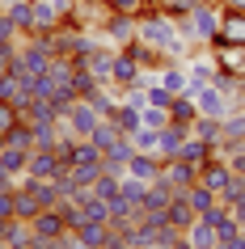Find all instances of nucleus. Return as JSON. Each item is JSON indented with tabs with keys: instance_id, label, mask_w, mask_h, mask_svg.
Listing matches in <instances>:
<instances>
[{
	"instance_id": "nucleus-1",
	"label": "nucleus",
	"mask_w": 245,
	"mask_h": 249,
	"mask_svg": "<svg viewBox=\"0 0 245 249\" xmlns=\"http://www.w3.org/2000/svg\"><path fill=\"white\" fill-rule=\"evenodd\" d=\"M211 47H245V9H224L220 4V30Z\"/></svg>"
},
{
	"instance_id": "nucleus-2",
	"label": "nucleus",
	"mask_w": 245,
	"mask_h": 249,
	"mask_svg": "<svg viewBox=\"0 0 245 249\" xmlns=\"http://www.w3.org/2000/svg\"><path fill=\"white\" fill-rule=\"evenodd\" d=\"M97 123H102V114H97V110H93V102H85V97H76V102L68 106V114H64V127L76 135V140H89Z\"/></svg>"
},
{
	"instance_id": "nucleus-3",
	"label": "nucleus",
	"mask_w": 245,
	"mask_h": 249,
	"mask_svg": "<svg viewBox=\"0 0 245 249\" xmlns=\"http://www.w3.org/2000/svg\"><path fill=\"white\" fill-rule=\"evenodd\" d=\"M135 21H140V17H127V13H110V17L102 21V30H97V34L106 38V47L123 51L127 42H135Z\"/></svg>"
},
{
	"instance_id": "nucleus-4",
	"label": "nucleus",
	"mask_w": 245,
	"mask_h": 249,
	"mask_svg": "<svg viewBox=\"0 0 245 249\" xmlns=\"http://www.w3.org/2000/svg\"><path fill=\"white\" fill-rule=\"evenodd\" d=\"M68 165L59 157H55V148H34V152H30V178H42V182H55V178H59V173H64Z\"/></svg>"
},
{
	"instance_id": "nucleus-5",
	"label": "nucleus",
	"mask_w": 245,
	"mask_h": 249,
	"mask_svg": "<svg viewBox=\"0 0 245 249\" xmlns=\"http://www.w3.org/2000/svg\"><path fill=\"white\" fill-rule=\"evenodd\" d=\"M144 72L148 68H140V59H131L127 51H114V76H110V85H118V89L144 85Z\"/></svg>"
},
{
	"instance_id": "nucleus-6",
	"label": "nucleus",
	"mask_w": 245,
	"mask_h": 249,
	"mask_svg": "<svg viewBox=\"0 0 245 249\" xmlns=\"http://www.w3.org/2000/svg\"><path fill=\"white\" fill-rule=\"evenodd\" d=\"M30 34H51V30H59V21H64V13L55 9L51 0H30Z\"/></svg>"
},
{
	"instance_id": "nucleus-7",
	"label": "nucleus",
	"mask_w": 245,
	"mask_h": 249,
	"mask_svg": "<svg viewBox=\"0 0 245 249\" xmlns=\"http://www.w3.org/2000/svg\"><path fill=\"white\" fill-rule=\"evenodd\" d=\"M30 228H34V236H38V241H55V236L68 232V224H64V215H59V207H42L38 215L30 220Z\"/></svg>"
},
{
	"instance_id": "nucleus-8",
	"label": "nucleus",
	"mask_w": 245,
	"mask_h": 249,
	"mask_svg": "<svg viewBox=\"0 0 245 249\" xmlns=\"http://www.w3.org/2000/svg\"><path fill=\"white\" fill-rule=\"evenodd\" d=\"M127 173L140 178V182H156V178L165 173V160H161V152H135V157L127 160Z\"/></svg>"
},
{
	"instance_id": "nucleus-9",
	"label": "nucleus",
	"mask_w": 245,
	"mask_h": 249,
	"mask_svg": "<svg viewBox=\"0 0 245 249\" xmlns=\"http://www.w3.org/2000/svg\"><path fill=\"white\" fill-rule=\"evenodd\" d=\"M228 178H232V169H228V160L220 157V152H216L211 160H207L203 169H199V182H203L207 190H216V198H220V190L228 186Z\"/></svg>"
},
{
	"instance_id": "nucleus-10",
	"label": "nucleus",
	"mask_w": 245,
	"mask_h": 249,
	"mask_svg": "<svg viewBox=\"0 0 245 249\" xmlns=\"http://www.w3.org/2000/svg\"><path fill=\"white\" fill-rule=\"evenodd\" d=\"M220 148H211V144H203L199 135H186V144H182V152H178V160H186V165H194V169H203L207 160L216 157Z\"/></svg>"
},
{
	"instance_id": "nucleus-11",
	"label": "nucleus",
	"mask_w": 245,
	"mask_h": 249,
	"mask_svg": "<svg viewBox=\"0 0 245 249\" xmlns=\"http://www.w3.org/2000/svg\"><path fill=\"white\" fill-rule=\"evenodd\" d=\"M173 195H178V190H173V186H169V178L161 173L156 182H148V195H144V211H165L169 203H173Z\"/></svg>"
},
{
	"instance_id": "nucleus-12",
	"label": "nucleus",
	"mask_w": 245,
	"mask_h": 249,
	"mask_svg": "<svg viewBox=\"0 0 245 249\" xmlns=\"http://www.w3.org/2000/svg\"><path fill=\"white\" fill-rule=\"evenodd\" d=\"M165 215H169V224H173L178 232H186V228H190V224L199 220V211L190 207V198L182 195V190H178V195H173V203H169V207H165Z\"/></svg>"
},
{
	"instance_id": "nucleus-13",
	"label": "nucleus",
	"mask_w": 245,
	"mask_h": 249,
	"mask_svg": "<svg viewBox=\"0 0 245 249\" xmlns=\"http://www.w3.org/2000/svg\"><path fill=\"white\" fill-rule=\"evenodd\" d=\"M156 85H161V89H169L173 97H178V93H186V85H190L186 64H165V68H156Z\"/></svg>"
},
{
	"instance_id": "nucleus-14",
	"label": "nucleus",
	"mask_w": 245,
	"mask_h": 249,
	"mask_svg": "<svg viewBox=\"0 0 245 249\" xmlns=\"http://www.w3.org/2000/svg\"><path fill=\"white\" fill-rule=\"evenodd\" d=\"M186 135H190V127L165 123V127H161V160H173V157H178L182 144H186Z\"/></svg>"
},
{
	"instance_id": "nucleus-15",
	"label": "nucleus",
	"mask_w": 245,
	"mask_h": 249,
	"mask_svg": "<svg viewBox=\"0 0 245 249\" xmlns=\"http://www.w3.org/2000/svg\"><path fill=\"white\" fill-rule=\"evenodd\" d=\"M165 178H169V186H173V190H190V186L199 182V169L173 157V160H165Z\"/></svg>"
},
{
	"instance_id": "nucleus-16",
	"label": "nucleus",
	"mask_w": 245,
	"mask_h": 249,
	"mask_svg": "<svg viewBox=\"0 0 245 249\" xmlns=\"http://www.w3.org/2000/svg\"><path fill=\"white\" fill-rule=\"evenodd\" d=\"M220 131H224V144H241L245 140V106H232L228 114L220 118ZM220 144V148H224Z\"/></svg>"
},
{
	"instance_id": "nucleus-17",
	"label": "nucleus",
	"mask_w": 245,
	"mask_h": 249,
	"mask_svg": "<svg viewBox=\"0 0 245 249\" xmlns=\"http://www.w3.org/2000/svg\"><path fill=\"white\" fill-rule=\"evenodd\" d=\"M76 232V241L85 249H106V241H110V224H93V220H85L80 228H72Z\"/></svg>"
},
{
	"instance_id": "nucleus-18",
	"label": "nucleus",
	"mask_w": 245,
	"mask_h": 249,
	"mask_svg": "<svg viewBox=\"0 0 245 249\" xmlns=\"http://www.w3.org/2000/svg\"><path fill=\"white\" fill-rule=\"evenodd\" d=\"M194 118H199V102H194L190 93H178L173 106H169V123H178V127H190Z\"/></svg>"
},
{
	"instance_id": "nucleus-19",
	"label": "nucleus",
	"mask_w": 245,
	"mask_h": 249,
	"mask_svg": "<svg viewBox=\"0 0 245 249\" xmlns=\"http://www.w3.org/2000/svg\"><path fill=\"white\" fill-rule=\"evenodd\" d=\"M118 140H123V131L114 127V118H102V123L93 127V135H89V144L97 148V152H110V148H114Z\"/></svg>"
},
{
	"instance_id": "nucleus-20",
	"label": "nucleus",
	"mask_w": 245,
	"mask_h": 249,
	"mask_svg": "<svg viewBox=\"0 0 245 249\" xmlns=\"http://www.w3.org/2000/svg\"><path fill=\"white\" fill-rule=\"evenodd\" d=\"M110 118H114V127H118L123 135H135V131L144 127V114L135 110V106H127V102H118V106H114V114H110Z\"/></svg>"
},
{
	"instance_id": "nucleus-21",
	"label": "nucleus",
	"mask_w": 245,
	"mask_h": 249,
	"mask_svg": "<svg viewBox=\"0 0 245 249\" xmlns=\"http://www.w3.org/2000/svg\"><path fill=\"white\" fill-rule=\"evenodd\" d=\"M190 135H199L203 144H211V148H220L224 144V131H220V118H207V114H199L190 123Z\"/></svg>"
},
{
	"instance_id": "nucleus-22",
	"label": "nucleus",
	"mask_w": 245,
	"mask_h": 249,
	"mask_svg": "<svg viewBox=\"0 0 245 249\" xmlns=\"http://www.w3.org/2000/svg\"><path fill=\"white\" fill-rule=\"evenodd\" d=\"M13 211H17V220H34V215L42 211V203H38V195H34V190L17 186V190H13Z\"/></svg>"
},
{
	"instance_id": "nucleus-23",
	"label": "nucleus",
	"mask_w": 245,
	"mask_h": 249,
	"mask_svg": "<svg viewBox=\"0 0 245 249\" xmlns=\"http://www.w3.org/2000/svg\"><path fill=\"white\" fill-rule=\"evenodd\" d=\"M21 118H30V123H59V106L47 102V97H34V102L21 110Z\"/></svg>"
},
{
	"instance_id": "nucleus-24",
	"label": "nucleus",
	"mask_w": 245,
	"mask_h": 249,
	"mask_svg": "<svg viewBox=\"0 0 245 249\" xmlns=\"http://www.w3.org/2000/svg\"><path fill=\"white\" fill-rule=\"evenodd\" d=\"M0 169L9 173V178H21V173L30 169V152L26 148H4V152H0Z\"/></svg>"
},
{
	"instance_id": "nucleus-25",
	"label": "nucleus",
	"mask_w": 245,
	"mask_h": 249,
	"mask_svg": "<svg viewBox=\"0 0 245 249\" xmlns=\"http://www.w3.org/2000/svg\"><path fill=\"white\" fill-rule=\"evenodd\" d=\"M102 4H106V13H127V17H144L156 9L152 0H102Z\"/></svg>"
},
{
	"instance_id": "nucleus-26",
	"label": "nucleus",
	"mask_w": 245,
	"mask_h": 249,
	"mask_svg": "<svg viewBox=\"0 0 245 249\" xmlns=\"http://www.w3.org/2000/svg\"><path fill=\"white\" fill-rule=\"evenodd\" d=\"M4 148H26V152H34V127H30V118H21L13 131H4Z\"/></svg>"
},
{
	"instance_id": "nucleus-27",
	"label": "nucleus",
	"mask_w": 245,
	"mask_h": 249,
	"mask_svg": "<svg viewBox=\"0 0 245 249\" xmlns=\"http://www.w3.org/2000/svg\"><path fill=\"white\" fill-rule=\"evenodd\" d=\"M186 236H190V245H194V249H216V228H211L203 215H199V220L186 228Z\"/></svg>"
},
{
	"instance_id": "nucleus-28",
	"label": "nucleus",
	"mask_w": 245,
	"mask_h": 249,
	"mask_svg": "<svg viewBox=\"0 0 245 249\" xmlns=\"http://www.w3.org/2000/svg\"><path fill=\"white\" fill-rule=\"evenodd\" d=\"M186 76H190V85H211V76H216V59H186Z\"/></svg>"
},
{
	"instance_id": "nucleus-29",
	"label": "nucleus",
	"mask_w": 245,
	"mask_h": 249,
	"mask_svg": "<svg viewBox=\"0 0 245 249\" xmlns=\"http://www.w3.org/2000/svg\"><path fill=\"white\" fill-rule=\"evenodd\" d=\"M182 195L190 198V207H194V211H199V215H203V211H207V207H216V203H220V198H216V190H207V186H203V182H194V186H190V190H182Z\"/></svg>"
},
{
	"instance_id": "nucleus-30",
	"label": "nucleus",
	"mask_w": 245,
	"mask_h": 249,
	"mask_svg": "<svg viewBox=\"0 0 245 249\" xmlns=\"http://www.w3.org/2000/svg\"><path fill=\"white\" fill-rule=\"evenodd\" d=\"M118 195L131 198V203H140L144 207V195H148V182H140V178H131V173H123L118 178Z\"/></svg>"
},
{
	"instance_id": "nucleus-31",
	"label": "nucleus",
	"mask_w": 245,
	"mask_h": 249,
	"mask_svg": "<svg viewBox=\"0 0 245 249\" xmlns=\"http://www.w3.org/2000/svg\"><path fill=\"white\" fill-rule=\"evenodd\" d=\"M4 13H9V21L17 26V34H30V26H34V21H30V0H13Z\"/></svg>"
},
{
	"instance_id": "nucleus-32",
	"label": "nucleus",
	"mask_w": 245,
	"mask_h": 249,
	"mask_svg": "<svg viewBox=\"0 0 245 249\" xmlns=\"http://www.w3.org/2000/svg\"><path fill=\"white\" fill-rule=\"evenodd\" d=\"M72 89H76V97H93V93L102 89V80L93 76V72H85V68H76L72 72Z\"/></svg>"
},
{
	"instance_id": "nucleus-33",
	"label": "nucleus",
	"mask_w": 245,
	"mask_h": 249,
	"mask_svg": "<svg viewBox=\"0 0 245 249\" xmlns=\"http://www.w3.org/2000/svg\"><path fill=\"white\" fill-rule=\"evenodd\" d=\"M131 144H135V152H161V131L156 127H140L131 135Z\"/></svg>"
},
{
	"instance_id": "nucleus-34",
	"label": "nucleus",
	"mask_w": 245,
	"mask_h": 249,
	"mask_svg": "<svg viewBox=\"0 0 245 249\" xmlns=\"http://www.w3.org/2000/svg\"><path fill=\"white\" fill-rule=\"evenodd\" d=\"M68 173H72V182H76V186H93L106 169H102V160H89V165H72Z\"/></svg>"
},
{
	"instance_id": "nucleus-35",
	"label": "nucleus",
	"mask_w": 245,
	"mask_h": 249,
	"mask_svg": "<svg viewBox=\"0 0 245 249\" xmlns=\"http://www.w3.org/2000/svg\"><path fill=\"white\" fill-rule=\"evenodd\" d=\"M89 190H93L97 198H106V203H110V198L118 195V178H114V173H102V178H97V182H93Z\"/></svg>"
},
{
	"instance_id": "nucleus-36",
	"label": "nucleus",
	"mask_w": 245,
	"mask_h": 249,
	"mask_svg": "<svg viewBox=\"0 0 245 249\" xmlns=\"http://www.w3.org/2000/svg\"><path fill=\"white\" fill-rule=\"evenodd\" d=\"M237 198H245V178H241V173H232V178H228V186L220 190V203H228V207L237 203Z\"/></svg>"
},
{
	"instance_id": "nucleus-37",
	"label": "nucleus",
	"mask_w": 245,
	"mask_h": 249,
	"mask_svg": "<svg viewBox=\"0 0 245 249\" xmlns=\"http://www.w3.org/2000/svg\"><path fill=\"white\" fill-rule=\"evenodd\" d=\"M17 123H21V110H17L13 102H0V135H4V131H13Z\"/></svg>"
},
{
	"instance_id": "nucleus-38",
	"label": "nucleus",
	"mask_w": 245,
	"mask_h": 249,
	"mask_svg": "<svg viewBox=\"0 0 245 249\" xmlns=\"http://www.w3.org/2000/svg\"><path fill=\"white\" fill-rule=\"evenodd\" d=\"M89 160H102V152L89 144V140H76V152H72V165H89Z\"/></svg>"
},
{
	"instance_id": "nucleus-39",
	"label": "nucleus",
	"mask_w": 245,
	"mask_h": 249,
	"mask_svg": "<svg viewBox=\"0 0 245 249\" xmlns=\"http://www.w3.org/2000/svg\"><path fill=\"white\" fill-rule=\"evenodd\" d=\"M140 114H144V127H156V131L169 123V110H161V106H144Z\"/></svg>"
},
{
	"instance_id": "nucleus-40",
	"label": "nucleus",
	"mask_w": 245,
	"mask_h": 249,
	"mask_svg": "<svg viewBox=\"0 0 245 249\" xmlns=\"http://www.w3.org/2000/svg\"><path fill=\"white\" fill-rule=\"evenodd\" d=\"M17 38H21V34H17V26L9 21V13L0 9V42H17Z\"/></svg>"
},
{
	"instance_id": "nucleus-41",
	"label": "nucleus",
	"mask_w": 245,
	"mask_h": 249,
	"mask_svg": "<svg viewBox=\"0 0 245 249\" xmlns=\"http://www.w3.org/2000/svg\"><path fill=\"white\" fill-rule=\"evenodd\" d=\"M47 249H85L76 241V232H64V236H55V241H47Z\"/></svg>"
},
{
	"instance_id": "nucleus-42",
	"label": "nucleus",
	"mask_w": 245,
	"mask_h": 249,
	"mask_svg": "<svg viewBox=\"0 0 245 249\" xmlns=\"http://www.w3.org/2000/svg\"><path fill=\"white\" fill-rule=\"evenodd\" d=\"M17 190V186H13ZM13 190H0V220H13L17 211H13Z\"/></svg>"
},
{
	"instance_id": "nucleus-43",
	"label": "nucleus",
	"mask_w": 245,
	"mask_h": 249,
	"mask_svg": "<svg viewBox=\"0 0 245 249\" xmlns=\"http://www.w3.org/2000/svg\"><path fill=\"white\" fill-rule=\"evenodd\" d=\"M216 249H245V228H241L237 236H228V241H220Z\"/></svg>"
},
{
	"instance_id": "nucleus-44",
	"label": "nucleus",
	"mask_w": 245,
	"mask_h": 249,
	"mask_svg": "<svg viewBox=\"0 0 245 249\" xmlns=\"http://www.w3.org/2000/svg\"><path fill=\"white\" fill-rule=\"evenodd\" d=\"M106 249H131V241L123 232H110V241H106Z\"/></svg>"
},
{
	"instance_id": "nucleus-45",
	"label": "nucleus",
	"mask_w": 245,
	"mask_h": 249,
	"mask_svg": "<svg viewBox=\"0 0 245 249\" xmlns=\"http://www.w3.org/2000/svg\"><path fill=\"white\" fill-rule=\"evenodd\" d=\"M169 249H194V245H190V236L182 232V236H178V241H173V245H169Z\"/></svg>"
},
{
	"instance_id": "nucleus-46",
	"label": "nucleus",
	"mask_w": 245,
	"mask_h": 249,
	"mask_svg": "<svg viewBox=\"0 0 245 249\" xmlns=\"http://www.w3.org/2000/svg\"><path fill=\"white\" fill-rule=\"evenodd\" d=\"M0 249H9V245H4V236H0Z\"/></svg>"
},
{
	"instance_id": "nucleus-47",
	"label": "nucleus",
	"mask_w": 245,
	"mask_h": 249,
	"mask_svg": "<svg viewBox=\"0 0 245 249\" xmlns=\"http://www.w3.org/2000/svg\"><path fill=\"white\" fill-rule=\"evenodd\" d=\"M0 102H4V97H0Z\"/></svg>"
},
{
	"instance_id": "nucleus-48",
	"label": "nucleus",
	"mask_w": 245,
	"mask_h": 249,
	"mask_svg": "<svg viewBox=\"0 0 245 249\" xmlns=\"http://www.w3.org/2000/svg\"><path fill=\"white\" fill-rule=\"evenodd\" d=\"M152 249H156V245H152Z\"/></svg>"
}]
</instances>
